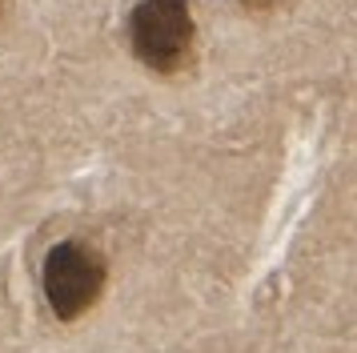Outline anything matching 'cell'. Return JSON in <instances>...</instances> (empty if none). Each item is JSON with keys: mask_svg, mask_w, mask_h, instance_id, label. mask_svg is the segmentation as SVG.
<instances>
[{"mask_svg": "<svg viewBox=\"0 0 357 353\" xmlns=\"http://www.w3.org/2000/svg\"><path fill=\"white\" fill-rule=\"evenodd\" d=\"M105 277H109L105 257L93 245H84V241L52 245L49 257H45V273H40L45 301H49L52 317H61V321L84 317L97 305V297L105 293Z\"/></svg>", "mask_w": 357, "mask_h": 353, "instance_id": "6da1fadb", "label": "cell"}, {"mask_svg": "<svg viewBox=\"0 0 357 353\" xmlns=\"http://www.w3.org/2000/svg\"><path fill=\"white\" fill-rule=\"evenodd\" d=\"M193 8L189 0H141L129 16V40L137 61L157 73H177L193 52Z\"/></svg>", "mask_w": 357, "mask_h": 353, "instance_id": "7a4b0ae2", "label": "cell"}, {"mask_svg": "<svg viewBox=\"0 0 357 353\" xmlns=\"http://www.w3.org/2000/svg\"><path fill=\"white\" fill-rule=\"evenodd\" d=\"M245 8H269V4H277V0H241Z\"/></svg>", "mask_w": 357, "mask_h": 353, "instance_id": "3957f363", "label": "cell"}]
</instances>
